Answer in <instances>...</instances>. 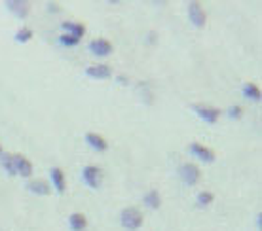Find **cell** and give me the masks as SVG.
I'll list each match as a JSON object with an SVG mask.
<instances>
[{
    "label": "cell",
    "instance_id": "obj_1",
    "mask_svg": "<svg viewBox=\"0 0 262 231\" xmlns=\"http://www.w3.org/2000/svg\"><path fill=\"white\" fill-rule=\"evenodd\" d=\"M120 222L127 231H137L143 225V214L137 208H124L122 216H120Z\"/></svg>",
    "mask_w": 262,
    "mask_h": 231
},
{
    "label": "cell",
    "instance_id": "obj_2",
    "mask_svg": "<svg viewBox=\"0 0 262 231\" xmlns=\"http://www.w3.org/2000/svg\"><path fill=\"white\" fill-rule=\"evenodd\" d=\"M179 177L183 178L184 184L196 186L199 182V178H201V172H199V169L194 163H183L179 167Z\"/></svg>",
    "mask_w": 262,
    "mask_h": 231
},
{
    "label": "cell",
    "instance_id": "obj_3",
    "mask_svg": "<svg viewBox=\"0 0 262 231\" xmlns=\"http://www.w3.org/2000/svg\"><path fill=\"white\" fill-rule=\"evenodd\" d=\"M82 178H84V182H86L89 188L97 190V188L101 186V182H103V172H101L99 167L89 165V167H86V169L82 170Z\"/></svg>",
    "mask_w": 262,
    "mask_h": 231
},
{
    "label": "cell",
    "instance_id": "obj_4",
    "mask_svg": "<svg viewBox=\"0 0 262 231\" xmlns=\"http://www.w3.org/2000/svg\"><path fill=\"white\" fill-rule=\"evenodd\" d=\"M188 17H190L192 25L198 27V29H203V25H205L207 21L205 12H203L199 2H190V4H188Z\"/></svg>",
    "mask_w": 262,
    "mask_h": 231
},
{
    "label": "cell",
    "instance_id": "obj_5",
    "mask_svg": "<svg viewBox=\"0 0 262 231\" xmlns=\"http://www.w3.org/2000/svg\"><path fill=\"white\" fill-rule=\"evenodd\" d=\"M192 110L196 112V114L207 122V124H217V120L221 118V110L219 108H213V106H203V104H194Z\"/></svg>",
    "mask_w": 262,
    "mask_h": 231
},
{
    "label": "cell",
    "instance_id": "obj_6",
    "mask_svg": "<svg viewBox=\"0 0 262 231\" xmlns=\"http://www.w3.org/2000/svg\"><path fill=\"white\" fill-rule=\"evenodd\" d=\"M188 148H190V154L196 155L199 161H203V163H213L215 161L213 150H209V148L203 146V144H199V142H192Z\"/></svg>",
    "mask_w": 262,
    "mask_h": 231
},
{
    "label": "cell",
    "instance_id": "obj_7",
    "mask_svg": "<svg viewBox=\"0 0 262 231\" xmlns=\"http://www.w3.org/2000/svg\"><path fill=\"white\" fill-rule=\"evenodd\" d=\"M4 6L16 17H19V19H25V17L29 16V8H31V4L25 2V0H8Z\"/></svg>",
    "mask_w": 262,
    "mask_h": 231
},
{
    "label": "cell",
    "instance_id": "obj_8",
    "mask_svg": "<svg viewBox=\"0 0 262 231\" xmlns=\"http://www.w3.org/2000/svg\"><path fill=\"white\" fill-rule=\"evenodd\" d=\"M89 51L95 55V57H107V55L112 53V46H111V42H109V40L99 38V40L89 42Z\"/></svg>",
    "mask_w": 262,
    "mask_h": 231
},
{
    "label": "cell",
    "instance_id": "obj_9",
    "mask_svg": "<svg viewBox=\"0 0 262 231\" xmlns=\"http://www.w3.org/2000/svg\"><path fill=\"white\" fill-rule=\"evenodd\" d=\"M111 74L112 69L109 65H91L86 69V76L95 78V80H107V78H111Z\"/></svg>",
    "mask_w": 262,
    "mask_h": 231
},
{
    "label": "cell",
    "instance_id": "obj_10",
    "mask_svg": "<svg viewBox=\"0 0 262 231\" xmlns=\"http://www.w3.org/2000/svg\"><path fill=\"white\" fill-rule=\"evenodd\" d=\"M14 167H16V175H21V177L29 178L32 175V165L31 161L23 157V155L16 154L14 155Z\"/></svg>",
    "mask_w": 262,
    "mask_h": 231
},
{
    "label": "cell",
    "instance_id": "obj_11",
    "mask_svg": "<svg viewBox=\"0 0 262 231\" xmlns=\"http://www.w3.org/2000/svg\"><path fill=\"white\" fill-rule=\"evenodd\" d=\"M61 29H63L69 36H72V38H76V40H80L86 34V27L82 23H74V21H65V23L61 25Z\"/></svg>",
    "mask_w": 262,
    "mask_h": 231
},
{
    "label": "cell",
    "instance_id": "obj_12",
    "mask_svg": "<svg viewBox=\"0 0 262 231\" xmlns=\"http://www.w3.org/2000/svg\"><path fill=\"white\" fill-rule=\"evenodd\" d=\"M49 177H51V184H54V188H56L57 193H63L65 188H67V182H65V175L61 169H57V167H54V169L49 170Z\"/></svg>",
    "mask_w": 262,
    "mask_h": 231
},
{
    "label": "cell",
    "instance_id": "obj_13",
    "mask_svg": "<svg viewBox=\"0 0 262 231\" xmlns=\"http://www.w3.org/2000/svg\"><path fill=\"white\" fill-rule=\"evenodd\" d=\"M27 190L31 193H36V195H48V193L51 192L49 184L44 182V180H31V182L27 184Z\"/></svg>",
    "mask_w": 262,
    "mask_h": 231
},
{
    "label": "cell",
    "instance_id": "obj_14",
    "mask_svg": "<svg viewBox=\"0 0 262 231\" xmlns=\"http://www.w3.org/2000/svg\"><path fill=\"white\" fill-rule=\"evenodd\" d=\"M86 142L97 152H104L107 150V140L103 137H99L97 133H86Z\"/></svg>",
    "mask_w": 262,
    "mask_h": 231
},
{
    "label": "cell",
    "instance_id": "obj_15",
    "mask_svg": "<svg viewBox=\"0 0 262 231\" xmlns=\"http://www.w3.org/2000/svg\"><path fill=\"white\" fill-rule=\"evenodd\" d=\"M69 227H71L72 231H86V227H87L86 216L80 214V212L71 214V218H69Z\"/></svg>",
    "mask_w": 262,
    "mask_h": 231
},
{
    "label": "cell",
    "instance_id": "obj_16",
    "mask_svg": "<svg viewBox=\"0 0 262 231\" xmlns=\"http://www.w3.org/2000/svg\"><path fill=\"white\" fill-rule=\"evenodd\" d=\"M241 91H243V97H245V99L253 100V102H258L262 97L258 85H254V84H245L241 87Z\"/></svg>",
    "mask_w": 262,
    "mask_h": 231
},
{
    "label": "cell",
    "instance_id": "obj_17",
    "mask_svg": "<svg viewBox=\"0 0 262 231\" xmlns=\"http://www.w3.org/2000/svg\"><path fill=\"white\" fill-rule=\"evenodd\" d=\"M0 163H2V169L6 170L10 177H16V167H14V155L2 154V155H0Z\"/></svg>",
    "mask_w": 262,
    "mask_h": 231
},
{
    "label": "cell",
    "instance_id": "obj_18",
    "mask_svg": "<svg viewBox=\"0 0 262 231\" xmlns=\"http://www.w3.org/2000/svg\"><path fill=\"white\" fill-rule=\"evenodd\" d=\"M144 205H146L148 208H154V210H156V208H158L160 205H162V199H160V193L156 192V190H152V192L146 193V195H144Z\"/></svg>",
    "mask_w": 262,
    "mask_h": 231
},
{
    "label": "cell",
    "instance_id": "obj_19",
    "mask_svg": "<svg viewBox=\"0 0 262 231\" xmlns=\"http://www.w3.org/2000/svg\"><path fill=\"white\" fill-rule=\"evenodd\" d=\"M31 38H32V31L29 29V27H23V29H19V31L16 32L17 44H27Z\"/></svg>",
    "mask_w": 262,
    "mask_h": 231
},
{
    "label": "cell",
    "instance_id": "obj_20",
    "mask_svg": "<svg viewBox=\"0 0 262 231\" xmlns=\"http://www.w3.org/2000/svg\"><path fill=\"white\" fill-rule=\"evenodd\" d=\"M196 203H198V207H207V205H211V203H213V193L211 192L198 193V199H196Z\"/></svg>",
    "mask_w": 262,
    "mask_h": 231
},
{
    "label": "cell",
    "instance_id": "obj_21",
    "mask_svg": "<svg viewBox=\"0 0 262 231\" xmlns=\"http://www.w3.org/2000/svg\"><path fill=\"white\" fill-rule=\"evenodd\" d=\"M78 42H80V40L72 38V36H69V34H61V36H59V44H61V46H65V47L78 46Z\"/></svg>",
    "mask_w": 262,
    "mask_h": 231
},
{
    "label": "cell",
    "instance_id": "obj_22",
    "mask_svg": "<svg viewBox=\"0 0 262 231\" xmlns=\"http://www.w3.org/2000/svg\"><path fill=\"white\" fill-rule=\"evenodd\" d=\"M241 114H243V110L239 106H230L228 108V118H232V120H238V118H241Z\"/></svg>",
    "mask_w": 262,
    "mask_h": 231
},
{
    "label": "cell",
    "instance_id": "obj_23",
    "mask_svg": "<svg viewBox=\"0 0 262 231\" xmlns=\"http://www.w3.org/2000/svg\"><path fill=\"white\" fill-rule=\"evenodd\" d=\"M48 10L51 14H57L59 12V4H54V2H48Z\"/></svg>",
    "mask_w": 262,
    "mask_h": 231
},
{
    "label": "cell",
    "instance_id": "obj_24",
    "mask_svg": "<svg viewBox=\"0 0 262 231\" xmlns=\"http://www.w3.org/2000/svg\"><path fill=\"white\" fill-rule=\"evenodd\" d=\"M116 82H118V84H127V78L126 76H116Z\"/></svg>",
    "mask_w": 262,
    "mask_h": 231
},
{
    "label": "cell",
    "instance_id": "obj_25",
    "mask_svg": "<svg viewBox=\"0 0 262 231\" xmlns=\"http://www.w3.org/2000/svg\"><path fill=\"white\" fill-rule=\"evenodd\" d=\"M0 155H2V148H0Z\"/></svg>",
    "mask_w": 262,
    "mask_h": 231
}]
</instances>
